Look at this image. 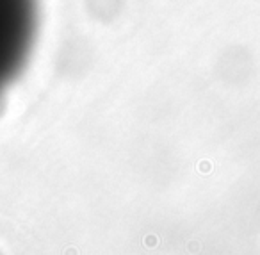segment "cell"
<instances>
[{"instance_id": "obj_1", "label": "cell", "mask_w": 260, "mask_h": 255, "mask_svg": "<svg viewBox=\"0 0 260 255\" xmlns=\"http://www.w3.org/2000/svg\"><path fill=\"white\" fill-rule=\"evenodd\" d=\"M38 23V0H0V95L29 63Z\"/></svg>"}]
</instances>
